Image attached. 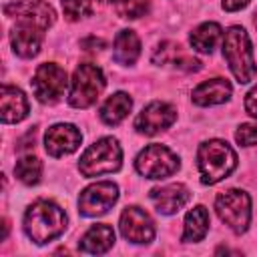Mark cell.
<instances>
[{
    "label": "cell",
    "instance_id": "6da1fadb",
    "mask_svg": "<svg viewBox=\"0 0 257 257\" xmlns=\"http://www.w3.org/2000/svg\"><path fill=\"white\" fill-rule=\"evenodd\" d=\"M64 227L66 215L54 201L38 199L24 213V231L38 245L56 239L64 231Z\"/></svg>",
    "mask_w": 257,
    "mask_h": 257
},
{
    "label": "cell",
    "instance_id": "7a4b0ae2",
    "mask_svg": "<svg viewBox=\"0 0 257 257\" xmlns=\"http://www.w3.org/2000/svg\"><path fill=\"white\" fill-rule=\"evenodd\" d=\"M197 165L203 185H215L221 179L229 177L237 167L235 151L219 139L205 141L197 151Z\"/></svg>",
    "mask_w": 257,
    "mask_h": 257
},
{
    "label": "cell",
    "instance_id": "3957f363",
    "mask_svg": "<svg viewBox=\"0 0 257 257\" xmlns=\"http://www.w3.org/2000/svg\"><path fill=\"white\" fill-rule=\"evenodd\" d=\"M223 56L237 78V82L247 84L257 74V64L253 58V48L247 32L241 26H231L223 38Z\"/></svg>",
    "mask_w": 257,
    "mask_h": 257
},
{
    "label": "cell",
    "instance_id": "277c9868",
    "mask_svg": "<svg viewBox=\"0 0 257 257\" xmlns=\"http://www.w3.org/2000/svg\"><path fill=\"white\" fill-rule=\"evenodd\" d=\"M120 163H122V151L118 141L112 137H102L82 153L78 161V169L84 177H100L118 171Z\"/></svg>",
    "mask_w": 257,
    "mask_h": 257
},
{
    "label": "cell",
    "instance_id": "5b68a950",
    "mask_svg": "<svg viewBox=\"0 0 257 257\" xmlns=\"http://www.w3.org/2000/svg\"><path fill=\"white\" fill-rule=\"evenodd\" d=\"M104 74L96 64L84 62L76 66L72 80H70V92H68V102L74 108H88L90 104L96 102L100 92L104 90Z\"/></svg>",
    "mask_w": 257,
    "mask_h": 257
},
{
    "label": "cell",
    "instance_id": "8992f818",
    "mask_svg": "<svg viewBox=\"0 0 257 257\" xmlns=\"http://www.w3.org/2000/svg\"><path fill=\"white\" fill-rule=\"evenodd\" d=\"M215 211L233 233H245L251 221V199L245 191L229 189L215 199Z\"/></svg>",
    "mask_w": 257,
    "mask_h": 257
},
{
    "label": "cell",
    "instance_id": "52a82bcc",
    "mask_svg": "<svg viewBox=\"0 0 257 257\" xmlns=\"http://www.w3.org/2000/svg\"><path fill=\"white\" fill-rule=\"evenodd\" d=\"M135 167L147 179H165L177 173L179 157L165 145H149L139 153Z\"/></svg>",
    "mask_w": 257,
    "mask_h": 257
},
{
    "label": "cell",
    "instance_id": "ba28073f",
    "mask_svg": "<svg viewBox=\"0 0 257 257\" xmlns=\"http://www.w3.org/2000/svg\"><path fill=\"white\" fill-rule=\"evenodd\" d=\"M34 96L44 104H54L68 86L66 70L60 68L54 62H44L36 68L32 80H30Z\"/></svg>",
    "mask_w": 257,
    "mask_h": 257
},
{
    "label": "cell",
    "instance_id": "9c48e42d",
    "mask_svg": "<svg viewBox=\"0 0 257 257\" xmlns=\"http://www.w3.org/2000/svg\"><path fill=\"white\" fill-rule=\"evenodd\" d=\"M4 14L16 18V22L36 26L40 30H48L54 24L56 12L44 0H16L4 6Z\"/></svg>",
    "mask_w": 257,
    "mask_h": 257
},
{
    "label": "cell",
    "instance_id": "30bf717a",
    "mask_svg": "<svg viewBox=\"0 0 257 257\" xmlns=\"http://www.w3.org/2000/svg\"><path fill=\"white\" fill-rule=\"evenodd\" d=\"M118 199V187L110 181H98L88 185L78 197V211L84 217L104 215Z\"/></svg>",
    "mask_w": 257,
    "mask_h": 257
},
{
    "label": "cell",
    "instance_id": "8fae6325",
    "mask_svg": "<svg viewBox=\"0 0 257 257\" xmlns=\"http://www.w3.org/2000/svg\"><path fill=\"white\" fill-rule=\"evenodd\" d=\"M120 233L131 243H151L155 237V223L141 207H126L120 215Z\"/></svg>",
    "mask_w": 257,
    "mask_h": 257
},
{
    "label": "cell",
    "instance_id": "7c38bea8",
    "mask_svg": "<svg viewBox=\"0 0 257 257\" xmlns=\"http://www.w3.org/2000/svg\"><path fill=\"white\" fill-rule=\"evenodd\" d=\"M177 118V110L161 100H155L151 104H147L139 116L135 118V128L143 135H157L165 128H169Z\"/></svg>",
    "mask_w": 257,
    "mask_h": 257
},
{
    "label": "cell",
    "instance_id": "4fadbf2b",
    "mask_svg": "<svg viewBox=\"0 0 257 257\" xmlns=\"http://www.w3.org/2000/svg\"><path fill=\"white\" fill-rule=\"evenodd\" d=\"M82 135L74 124L68 122H58L50 126L44 135V149L50 157H64L74 153L80 147Z\"/></svg>",
    "mask_w": 257,
    "mask_h": 257
},
{
    "label": "cell",
    "instance_id": "5bb4252c",
    "mask_svg": "<svg viewBox=\"0 0 257 257\" xmlns=\"http://www.w3.org/2000/svg\"><path fill=\"white\" fill-rule=\"evenodd\" d=\"M191 199V193L185 185L181 183H173V185H165V187H155L151 191V201L157 207L159 213L163 215H173L179 209H183Z\"/></svg>",
    "mask_w": 257,
    "mask_h": 257
},
{
    "label": "cell",
    "instance_id": "9a60e30c",
    "mask_svg": "<svg viewBox=\"0 0 257 257\" xmlns=\"http://www.w3.org/2000/svg\"><path fill=\"white\" fill-rule=\"evenodd\" d=\"M42 34H44V30H40L36 26L16 22V26H14L12 34H10L12 50L22 58L36 56L40 52V46H42Z\"/></svg>",
    "mask_w": 257,
    "mask_h": 257
},
{
    "label": "cell",
    "instance_id": "2e32d148",
    "mask_svg": "<svg viewBox=\"0 0 257 257\" xmlns=\"http://www.w3.org/2000/svg\"><path fill=\"white\" fill-rule=\"evenodd\" d=\"M28 114V100L24 96V92L16 86L4 84L0 90V116L2 122H18L22 118H26Z\"/></svg>",
    "mask_w": 257,
    "mask_h": 257
},
{
    "label": "cell",
    "instance_id": "e0dca14e",
    "mask_svg": "<svg viewBox=\"0 0 257 257\" xmlns=\"http://www.w3.org/2000/svg\"><path fill=\"white\" fill-rule=\"evenodd\" d=\"M233 88L229 84V80L225 78H211L201 82L195 90H193V102L199 106H211V104H221L225 100H229Z\"/></svg>",
    "mask_w": 257,
    "mask_h": 257
},
{
    "label": "cell",
    "instance_id": "ac0fdd59",
    "mask_svg": "<svg viewBox=\"0 0 257 257\" xmlns=\"http://www.w3.org/2000/svg\"><path fill=\"white\" fill-rule=\"evenodd\" d=\"M153 62L155 64H173L175 68H183V70H199L201 62L189 54L183 52V48L175 42H163L159 44V48L153 54Z\"/></svg>",
    "mask_w": 257,
    "mask_h": 257
},
{
    "label": "cell",
    "instance_id": "d6986e66",
    "mask_svg": "<svg viewBox=\"0 0 257 257\" xmlns=\"http://www.w3.org/2000/svg\"><path fill=\"white\" fill-rule=\"evenodd\" d=\"M114 243V231L110 225L104 223H96L92 225L80 239L78 247L82 253H90V255H100L106 253Z\"/></svg>",
    "mask_w": 257,
    "mask_h": 257
},
{
    "label": "cell",
    "instance_id": "ffe728a7",
    "mask_svg": "<svg viewBox=\"0 0 257 257\" xmlns=\"http://www.w3.org/2000/svg\"><path fill=\"white\" fill-rule=\"evenodd\" d=\"M223 36V30L217 22H203L201 26H197L191 36H189V42L191 46L197 50V52H203V54H211L217 46V42L221 40Z\"/></svg>",
    "mask_w": 257,
    "mask_h": 257
},
{
    "label": "cell",
    "instance_id": "44dd1931",
    "mask_svg": "<svg viewBox=\"0 0 257 257\" xmlns=\"http://www.w3.org/2000/svg\"><path fill=\"white\" fill-rule=\"evenodd\" d=\"M133 108V100L126 92H114L112 96L106 98V102L100 106V118L102 122L114 126L126 118V114Z\"/></svg>",
    "mask_w": 257,
    "mask_h": 257
},
{
    "label": "cell",
    "instance_id": "7402d4cb",
    "mask_svg": "<svg viewBox=\"0 0 257 257\" xmlns=\"http://www.w3.org/2000/svg\"><path fill=\"white\" fill-rule=\"evenodd\" d=\"M114 60L118 64H135L141 54V40L135 30H120L114 38Z\"/></svg>",
    "mask_w": 257,
    "mask_h": 257
},
{
    "label": "cell",
    "instance_id": "603a6c76",
    "mask_svg": "<svg viewBox=\"0 0 257 257\" xmlns=\"http://www.w3.org/2000/svg\"><path fill=\"white\" fill-rule=\"evenodd\" d=\"M209 231V211L199 205L193 207L187 217H185V227H183V241L185 243H195L201 241Z\"/></svg>",
    "mask_w": 257,
    "mask_h": 257
},
{
    "label": "cell",
    "instance_id": "cb8c5ba5",
    "mask_svg": "<svg viewBox=\"0 0 257 257\" xmlns=\"http://www.w3.org/2000/svg\"><path fill=\"white\" fill-rule=\"evenodd\" d=\"M14 175L24 185H36L42 175V163L34 155H24L14 165Z\"/></svg>",
    "mask_w": 257,
    "mask_h": 257
},
{
    "label": "cell",
    "instance_id": "d4e9b609",
    "mask_svg": "<svg viewBox=\"0 0 257 257\" xmlns=\"http://www.w3.org/2000/svg\"><path fill=\"white\" fill-rule=\"evenodd\" d=\"M114 6H116V14L120 18L135 20V18H141L149 12L151 0H118Z\"/></svg>",
    "mask_w": 257,
    "mask_h": 257
},
{
    "label": "cell",
    "instance_id": "484cf974",
    "mask_svg": "<svg viewBox=\"0 0 257 257\" xmlns=\"http://www.w3.org/2000/svg\"><path fill=\"white\" fill-rule=\"evenodd\" d=\"M60 2H62V12L70 22L92 14V2L90 0H60Z\"/></svg>",
    "mask_w": 257,
    "mask_h": 257
},
{
    "label": "cell",
    "instance_id": "4316f807",
    "mask_svg": "<svg viewBox=\"0 0 257 257\" xmlns=\"http://www.w3.org/2000/svg\"><path fill=\"white\" fill-rule=\"evenodd\" d=\"M235 141L241 145V147H253L257 145V124H241L235 133Z\"/></svg>",
    "mask_w": 257,
    "mask_h": 257
},
{
    "label": "cell",
    "instance_id": "83f0119b",
    "mask_svg": "<svg viewBox=\"0 0 257 257\" xmlns=\"http://www.w3.org/2000/svg\"><path fill=\"white\" fill-rule=\"evenodd\" d=\"M245 110H247L253 118H257V86H253V88L247 92V96H245Z\"/></svg>",
    "mask_w": 257,
    "mask_h": 257
},
{
    "label": "cell",
    "instance_id": "f1b7e54d",
    "mask_svg": "<svg viewBox=\"0 0 257 257\" xmlns=\"http://www.w3.org/2000/svg\"><path fill=\"white\" fill-rule=\"evenodd\" d=\"M249 4V0H223V8L227 12H235V10H241Z\"/></svg>",
    "mask_w": 257,
    "mask_h": 257
},
{
    "label": "cell",
    "instance_id": "f546056e",
    "mask_svg": "<svg viewBox=\"0 0 257 257\" xmlns=\"http://www.w3.org/2000/svg\"><path fill=\"white\" fill-rule=\"evenodd\" d=\"M100 2H104V4H110V2H112V4H116L118 0H100Z\"/></svg>",
    "mask_w": 257,
    "mask_h": 257
},
{
    "label": "cell",
    "instance_id": "4dcf8cb0",
    "mask_svg": "<svg viewBox=\"0 0 257 257\" xmlns=\"http://www.w3.org/2000/svg\"><path fill=\"white\" fill-rule=\"evenodd\" d=\"M253 24H255V28H257V12L253 14Z\"/></svg>",
    "mask_w": 257,
    "mask_h": 257
}]
</instances>
